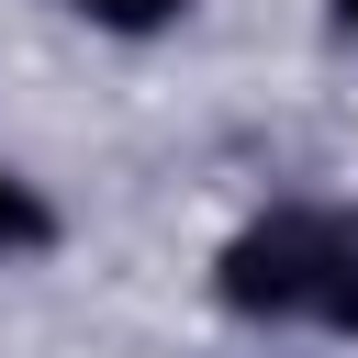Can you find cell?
Wrapping results in <instances>:
<instances>
[{
	"mask_svg": "<svg viewBox=\"0 0 358 358\" xmlns=\"http://www.w3.org/2000/svg\"><path fill=\"white\" fill-rule=\"evenodd\" d=\"M336 22H347V34H358V0H336Z\"/></svg>",
	"mask_w": 358,
	"mask_h": 358,
	"instance_id": "obj_4",
	"label": "cell"
},
{
	"mask_svg": "<svg viewBox=\"0 0 358 358\" xmlns=\"http://www.w3.org/2000/svg\"><path fill=\"white\" fill-rule=\"evenodd\" d=\"M90 22H112V34H157V22H179V0H78Z\"/></svg>",
	"mask_w": 358,
	"mask_h": 358,
	"instance_id": "obj_3",
	"label": "cell"
},
{
	"mask_svg": "<svg viewBox=\"0 0 358 358\" xmlns=\"http://www.w3.org/2000/svg\"><path fill=\"white\" fill-rule=\"evenodd\" d=\"M11 246H45V201L0 168V257H11Z\"/></svg>",
	"mask_w": 358,
	"mask_h": 358,
	"instance_id": "obj_2",
	"label": "cell"
},
{
	"mask_svg": "<svg viewBox=\"0 0 358 358\" xmlns=\"http://www.w3.org/2000/svg\"><path fill=\"white\" fill-rule=\"evenodd\" d=\"M224 302L280 313V324H336L358 336V213L336 201H280L224 246Z\"/></svg>",
	"mask_w": 358,
	"mask_h": 358,
	"instance_id": "obj_1",
	"label": "cell"
}]
</instances>
